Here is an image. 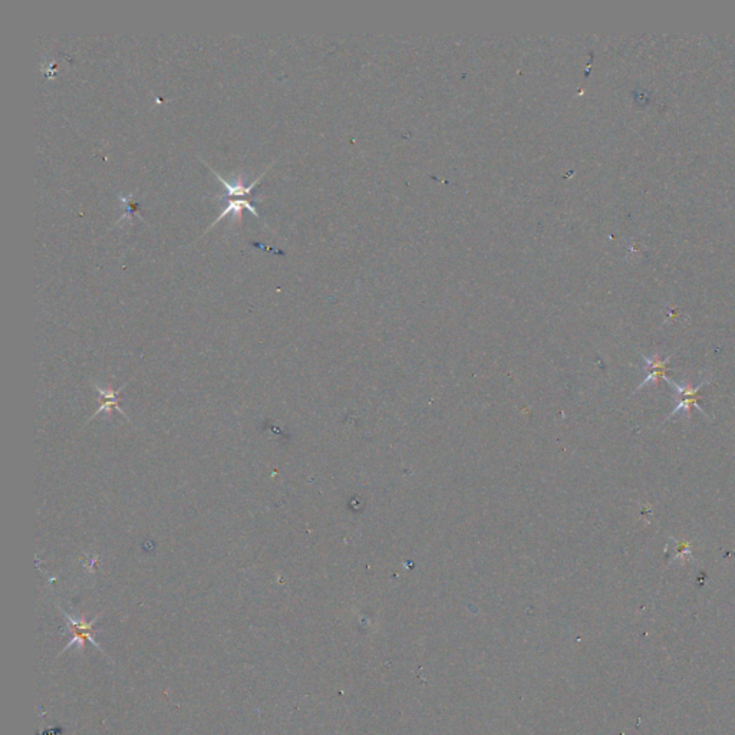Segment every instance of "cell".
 Wrapping results in <instances>:
<instances>
[{
  "label": "cell",
  "mask_w": 735,
  "mask_h": 735,
  "mask_svg": "<svg viewBox=\"0 0 735 735\" xmlns=\"http://www.w3.org/2000/svg\"><path fill=\"white\" fill-rule=\"evenodd\" d=\"M127 385H128V384H124L120 389L102 388V386H100V385H94V388H95V389L98 391V393H100V401H101V402H100L98 411H97L95 414H92L91 420H92V418H95L97 416L102 414V413H104V414H111L114 410H117V411H118V413H121L127 420H129V417L127 416V413H124V411H122V408L120 406V393H121V391H122ZM91 420H90V421H91Z\"/></svg>",
  "instance_id": "3957f363"
},
{
  "label": "cell",
  "mask_w": 735,
  "mask_h": 735,
  "mask_svg": "<svg viewBox=\"0 0 735 735\" xmlns=\"http://www.w3.org/2000/svg\"><path fill=\"white\" fill-rule=\"evenodd\" d=\"M709 381H711V378H708V379H705V381H702V382H699V384L694 385V384H691V382L681 384V382H675V381H672L671 378H667V382L674 388V391H675L677 396L680 398V401H678V403H677V406H675V410H674V411L667 417V420H665L664 423H667L668 420H671L672 417H675V416H677V414H680V413H685V414L691 416V408H692V406H695L699 413H702V414L705 416V411L702 410L701 405H699V402H698V399H699L698 392H699V391H701V388H702V386H705Z\"/></svg>",
  "instance_id": "6da1fadb"
},
{
  "label": "cell",
  "mask_w": 735,
  "mask_h": 735,
  "mask_svg": "<svg viewBox=\"0 0 735 735\" xmlns=\"http://www.w3.org/2000/svg\"><path fill=\"white\" fill-rule=\"evenodd\" d=\"M675 544L672 546V550H674V554H672V559L675 560H680V561H684V560H689L692 559V553H691V544L688 541H682V540H677V539H671Z\"/></svg>",
  "instance_id": "5b68a950"
},
{
  "label": "cell",
  "mask_w": 735,
  "mask_h": 735,
  "mask_svg": "<svg viewBox=\"0 0 735 735\" xmlns=\"http://www.w3.org/2000/svg\"><path fill=\"white\" fill-rule=\"evenodd\" d=\"M670 358L671 356H667V358H661L660 355H652V356H642L643 362H645V371H646V376L642 379V382L639 384L638 386V391H640L645 385H647L649 382H655L658 384L660 379H665L667 381V371H668V364H670Z\"/></svg>",
  "instance_id": "7a4b0ae2"
},
{
  "label": "cell",
  "mask_w": 735,
  "mask_h": 735,
  "mask_svg": "<svg viewBox=\"0 0 735 735\" xmlns=\"http://www.w3.org/2000/svg\"><path fill=\"white\" fill-rule=\"evenodd\" d=\"M224 200L227 201V207H226V208H224V211H223V213L216 218V221L208 227V230H211V228H213L218 221H221V220H223L226 216H228V214H234V217H236V218H238V217H240V213H241V210H243V208H248V210H249V211H252L258 218H260V216H259L258 210L255 208V206H253L249 200H241V199H240V200L224 199ZM208 230H207V231H208ZM207 231H206V233H207Z\"/></svg>",
  "instance_id": "277c9868"
}]
</instances>
